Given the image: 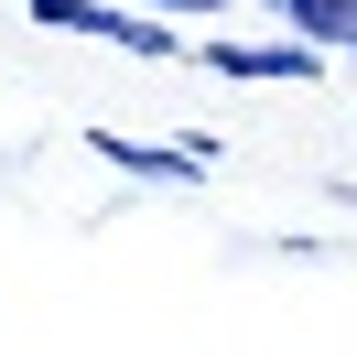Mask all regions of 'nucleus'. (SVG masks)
Segmentation results:
<instances>
[{"label": "nucleus", "instance_id": "f257e3e1", "mask_svg": "<svg viewBox=\"0 0 357 357\" xmlns=\"http://www.w3.org/2000/svg\"><path fill=\"white\" fill-rule=\"evenodd\" d=\"M206 66L238 76V87H303V76H325V54H303L292 33H271V44H206Z\"/></svg>", "mask_w": 357, "mask_h": 357}, {"label": "nucleus", "instance_id": "f03ea898", "mask_svg": "<svg viewBox=\"0 0 357 357\" xmlns=\"http://www.w3.org/2000/svg\"><path fill=\"white\" fill-rule=\"evenodd\" d=\"M98 162L130 174V184H206V141H119V130H98Z\"/></svg>", "mask_w": 357, "mask_h": 357}, {"label": "nucleus", "instance_id": "7ed1b4c3", "mask_svg": "<svg viewBox=\"0 0 357 357\" xmlns=\"http://www.w3.org/2000/svg\"><path fill=\"white\" fill-rule=\"evenodd\" d=\"M271 22H282L303 54H325V66H335V54H357V0H282Z\"/></svg>", "mask_w": 357, "mask_h": 357}, {"label": "nucleus", "instance_id": "20e7f679", "mask_svg": "<svg viewBox=\"0 0 357 357\" xmlns=\"http://www.w3.org/2000/svg\"><path fill=\"white\" fill-rule=\"evenodd\" d=\"M98 44H119V54H152V66H162V54H184V33L174 22H152V11H130V0H98Z\"/></svg>", "mask_w": 357, "mask_h": 357}, {"label": "nucleus", "instance_id": "39448f33", "mask_svg": "<svg viewBox=\"0 0 357 357\" xmlns=\"http://www.w3.org/2000/svg\"><path fill=\"white\" fill-rule=\"evenodd\" d=\"M22 11H33L44 33H87V22H98V0H22Z\"/></svg>", "mask_w": 357, "mask_h": 357}, {"label": "nucleus", "instance_id": "423d86ee", "mask_svg": "<svg viewBox=\"0 0 357 357\" xmlns=\"http://www.w3.org/2000/svg\"><path fill=\"white\" fill-rule=\"evenodd\" d=\"M130 11H227V0H130Z\"/></svg>", "mask_w": 357, "mask_h": 357}]
</instances>
